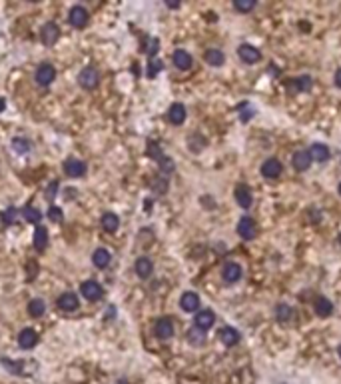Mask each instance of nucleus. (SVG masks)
<instances>
[{"label":"nucleus","mask_w":341,"mask_h":384,"mask_svg":"<svg viewBox=\"0 0 341 384\" xmlns=\"http://www.w3.org/2000/svg\"><path fill=\"white\" fill-rule=\"evenodd\" d=\"M78 82H80L82 88L94 90V88L98 86V82H100V74H98V70H96L94 66H86V68L80 72V76H78Z\"/></svg>","instance_id":"f257e3e1"},{"label":"nucleus","mask_w":341,"mask_h":384,"mask_svg":"<svg viewBox=\"0 0 341 384\" xmlns=\"http://www.w3.org/2000/svg\"><path fill=\"white\" fill-rule=\"evenodd\" d=\"M54 78H56V68H54L52 64L44 62V64H40V66L36 68L34 80L40 84V86H48V84H52Z\"/></svg>","instance_id":"f03ea898"},{"label":"nucleus","mask_w":341,"mask_h":384,"mask_svg":"<svg viewBox=\"0 0 341 384\" xmlns=\"http://www.w3.org/2000/svg\"><path fill=\"white\" fill-rule=\"evenodd\" d=\"M68 20H70V24L74 28H84L88 24V10L84 6H80V4H76V6H72L70 12H68Z\"/></svg>","instance_id":"7ed1b4c3"},{"label":"nucleus","mask_w":341,"mask_h":384,"mask_svg":"<svg viewBox=\"0 0 341 384\" xmlns=\"http://www.w3.org/2000/svg\"><path fill=\"white\" fill-rule=\"evenodd\" d=\"M237 234L244 238V240H253L257 236V224L255 220L250 218V216H244L237 224Z\"/></svg>","instance_id":"20e7f679"},{"label":"nucleus","mask_w":341,"mask_h":384,"mask_svg":"<svg viewBox=\"0 0 341 384\" xmlns=\"http://www.w3.org/2000/svg\"><path fill=\"white\" fill-rule=\"evenodd\" d=\"M80 292H82V296H84L86 300H100V298L104 296L102 286H100L96 280H86V282H82V284H80Z\"/></svg>","instance_id":"39448f33"},{"label":"nucleus","mask_w":341,"mask_h":384,"mask_svg":"<svg viewBox=\"0 0 341 384\" xmlns=\"http://www.w3.org/2000/svg\"><path fill=\"white\" fill-rule=\"evenodd\" d=\"M242 275H244V268H242L237 262H228V264H224V268H222V278H224L228 284L237 282V280L242 278Z\"/></svg>","instance_id":"423d86ee"},{"label":"nucleus","mask_w":341,"mask_h":384,"mask_svg":"<svg viewBox=\"0 0 341 384\" xmlns=\"http://www.w3.org/2000/svg\"><path fill=\"white\" fill-rule=\"evenodd\" d=\"M282 170H284V166H282V162H279L277 158H268V160L262 164V176L273 180V178H279Z\"/></svg>","instance_id":"0eeeda50"},{"label":"nucleus","mask_w":341,"mask_h":384,"mask_svg":"<svg viewBox=\"0 0 341 384\" xmlns=\"http://www.w3.org/2000/svg\"><path fill=\"white\" fill-rule=\"evenodd\" d=\"M40 38H42V42H44L46 46L56 44L58 38H60V28H58V24H54V22L44 24V26H42V32H40Z\"/></svg>","instance_id":"6e6552de"},{"label":"nucleus","mask_w":341,"mask_h":384,"mask_svg":"<svg viewBox=\"0 0 341 384\" xmlns=\"http://www.w3.org/2000/svg\"><path fill=\"white\" fill-rule=\"evenodd\" d=\"M64 172L70 176V178H82L86 174V164L78 158H68L64 162Z\"/></svg>","instance_id":"1a4fd4ad"},{"label":"nucleus","mask_w":341,"mask_h":384,"mask_svg":"<svg viewBox=\"0 0 341 384\" xmlns=\"http://www.w3.org/2000/svg\"><path fill=\"white\" fill-rule=\"evenodd\" d=\"M237 54H239V58H242L246 64H255V62H259V58H262V52H259L255 46H251V44H242V46L237 48Z\"/></svg>","instance_id":"9d476101"},{"label":"nucleus","mask_w":341,"mask_h":384,"mask_svg":"<svg viewBox=\"0 0 341 384\" xmlns=\"http://www.w3.org/2000/svg\"><path fill=\"white\" fill-rule=\"evenodd\" d=\"M36 342H38V334H36V330H32V328L20 330V334H18V344H20V348L30 350V348L36 346Z\"/></svg>","instance_id":"9b49d317"},{"label":"nucleus","mask_w":341,"mask_h":384,"mask_svg":"<svg viewBox=\"0 0 341 384\" xmlns=\"http://www.w3.org/2000/svg\"><path fill=\"white\" fill-rule=\"evenodd\" d=\"M186 116H188L186 106H184V104H179V102H174V104L170 106V110H168V120H170L172 124H176V126L184 124Z\"/></svg>","instance_id":"f8f14e48"},{"label":"nucleus","mask_w":341,"mask_h":384,"mask_svg":"<svg viewBox=\"0 0 341 384\" xmlns=\"http://www.w3.org/2000/svg\"><path fill=\"white\" fill-rule=\"evenodd\" d=\"M179 306L184 312H196L199 308V296L196 292H184L179 298Z\"/></svg>","instance_id":"ddd939ff"},{"label":"nucleus","mask_w":341,"mask_h":384,"mask_svg":"<svg viewBox=\"0 0 341 384\" xmlns=\"http://www.w3.org/2000/svg\"><path fill=\"white\" fill-rule=\"evenodd\" d=\"M196 328H199V330H210L212 326H214V322H215V314L212 310H199L196 314Z\"/></svg>","instance_id":"4468645a"},{"label":"nucleus","mask_w":341,"mask_h":384,"mask_svg":"<svg viewBox=\"0 0 341 384\" xmlns=\"http://www.w3.org/2000/svg\"><path fill=\"white\" fill-rule=\"evenodd\" d=\"M154 330H156V336L162 338V340H168V338L174 336V324H172L170 318H160V320L156 322V328Z\"/></svg>","instance_id":"2eb2a0df"},{"label":"nucleus","mask_w":341,"mask_h":384,"mask_svg":"<svg viewBox=\"0 0 341 384\" xmlns=\"http://www.w3.org/2000/svg\"><path fill=\"white\" fill-rule=\"evenodd\" d=\"M235 200H237V204L242 206V208H250L251 202H253V196H251V190L246 186V184H239L237 188H235Z\"/></svg>","instance_id":"dca6fc26"},{"label":"nucleus","mask_w":341,"mask_h":384,"mask_svg":"<svg viewBox=\"0 0 341 384\" xmlns=\"http://www.w3.org/2000/svg\"><path fill=\"white\" fill-rule=\"evenodd\" d=\"M313 308H315V314L322 316V318H327V316L333 314V304H331V300L325 298V296H317V298H315Z\"/></svg>","instance_id":"f3484780"},{"label":"nucleus","mask_w":341,"mask_h":384,"mask_svg":"<svg viewBox=\"0 0 341 384\" xmlns=\"http://www.w3.org/2000/svg\"><path fill=\"white\" fill-rule=\"evenodd\" d=\"M78 296L76 294H72V292H64L60 298H58V308L60 310H64V312H72V310H76L78 308Z\"/></svg>","instance_id":"a211bd4d"},{"label":"nucleus","mask_w":341,"mask_h":384,"mask_svg":"<svg viewBox=\"0 0 341 384\" xmlns=\"http://www.w3.org/2000/svg\"><path fill=\"white\" fill-rule=\"evenodd\" d=\"M136 275L140 276V278H150L152 276V272H154V264H152V260L148 258V256H140L138 260H136Z\"/></svg>","instance_id":"6ab92c4d"},{"label":"nucleus","mask_w":341,"mask_h":384,"mask_svg":"<svg viewBox=\"0 0 341 384\" xmlns=\"http://www.w3.org/2000/svg\"><path fill=\"white\" fill-rule=\"evenodd\" d=\"M239 332L235 328H232V326H224V328L219 330V340L226 344V346H235L237 342H239Z\"/></svg>","instance_id":"aec40b11"},{"label":"nucleus","mask_w":341,"mask_h":384,"mask_svg":"<svg viewBox=\"0 0 341 384\" xmlns=\"http://www.w3.org/2000/svg\"><path fill=\"white\" fill-rule=\"evenodd\" d=\"M172 60H174V64L178 66L179 70H188V68H192V64H194L192 54L186 52V50H176V52L172 54Z\"/></svg>","instance_id":"412c9836"},{"label":"nucleus","mask_w":341,"mask_h":384,"mask_svg":"<svg viewBox=\"0 0 341 384\" xmlns=\"http://www.w3.org/2000/svg\"><path fill=\"white\" fill-rule=\"evenodd\" d=\"M291 164H293V168H295V170H299V172L307 170V168H309V164H311V158H309L307 150H299V152H295V154H293V158H291Z\"/></svg>","instance_id":"4be33fe9"},{"label":"nucleus","mask_w":341,"mask_h":384,"mask_svg":"<svg viewBox=\"0 0 341 384\" xmlns=\"http://www.w3.org/2000/svg\"><path fill=\"white\" fill-rule=\"evenodd\" d=\"M32 244H34V248L38 250V252H42V250L48 246V230H46L44 226H36Z\"/></svg>","instance_id":"5701e85b"},{"label":"nucleus","mask_w":341,"mask_h":384,"mask_svg":"<svg viewBox=\"0 0 341 384\" xmlns=\"http://www.w3.org/2000/svg\"><path fill=\"white\" fill-rule=\"evenodd\" d=\"M307 154L315 162H325L329 158V148L325 147V144H313V147L307 150Z\"/></svg>","instance_id":"b1692460"},{"label":"nucleus","mask_w":341,"mask_h":384,"mask_svg":"<svg viewBox=\"0 0 341 384\" xmlns=\"http://www.w3.org/2000/svg\"><path fill=\"white\" fill-rule=\"evenodd\" d=\"M110 260H112V254L108 252L106 248H96L94 254H92V262H94L96 268H106L110 264Z\"/></svg>","instance_id":"393cba45"},{"label":"nucleus","mask_w":341,"mask_h":384,"mask_svg":"<svg viewBox=\"0 0 341 384\" xmlns=\"http://www.w3.org/2000/svg\"><path fill=\"white\" fill-rule=\"evenodd\" d=\"M204 58H206V62H208L210 66H222V64L226 62V54H224L219 48H210Z\"/></svg>","instance_id":"a878e982"},{"label":"nucleus","mask_w":341,"mask_h":384,"mask_svg":"<svg viewBox=\"0 0 341 384\" xmlns=\"http://www.w3.org/2000/svg\"><path fill=\"white\" fill-rule=\"evenodd\" d=\"M118 226H120V218L114 214V212H106L104 216H102V228L106 230V232H116L118 230Z\"/></svg>","instance_id":"bb28decb"},{"label":"nucleus","mask_w":341,"mask_h":384,"mask_svg":"<svg viewBox=\"0 0 341 384\" xmlns=\"http://www.w3.org/2000/svg\"><path fill=\"white\" fill-rule=\"evenodd\" d=\"M275 318H277V322H289L293 318V308L289 304H277L275 306Z\"/></svg>","instance_id":"cd10ccee"},{"label":"nucleus","mask_w":341,"mask_h":384,"mask_svg":"<svg viewBox=\"0 0 341 384\" xmlns=\"http://www.w3.org/2000/svg\"><path fill=\"white\" fill-rule=\"evenodd\" d=\"M188 340H190V344H194V346H202V344L206 342V332L194 326V328L188 330Z\"/></svg>","instance_id":"c85d7f7f"},{"label":"nucleus","mask_w":341,"mask_h":384,"mask_svg":"<svg viewBox=\"0 0 341 384\" xmlns=\"http://www.w3.org/2000/svg\"><path fill=\"white\" fill-rule=\"evenodd\" d=\"M44 310H46V304H44V300H40V298H34V300H30V304H28V314H30V316H34V318H40V316L44 314Z\"/></svg>","instance_id":"c756f323"},{"label":"nucleus","mask_w":341,"mask_h":384,"mask_svg":"<svg viewBox=\"0 0 341 384\" xmlns=\"http://www.w3.org/2000/svg\"><path fill=\"white\" fill-rule=\"evenodd\" d=\"M22 214H24L26 222H30V224H40V220H42L40 210H38V208H34V206H26Z\"/></svg>","instance_id":"7c9ffc66"},{"label":"nucleus","mask_w":341,"mask_h":384,"mask_svg":"<svg viewBox=\"0 0 341 384\" xmlns=\"http://www.w3.org/2000/svg\"><path fill=\"white\" fill-rule=\"evenodd\" d=\"M293 86H295V92H307L313 86V80L309 76H299V78H295Z\"/></svg>","instance_id":"2f4dec72"},{"label":"nucleus","mask_w":341,"mask_h":384,"mask_svg":"<svg viewBox=\"0 0 341 384\" xmlns=\"http://www.w3.org/2000/svg\"><path fill=\"white\" fill-rule=\"evenodd\" d=\"M233 6H235V10H239V12H250V10H253V8L257 6V2H255V0H235Z\"/></svg>","instance_id":"473e14b6"},{"label":"nucleus","mask_w":341,"mask_h":384,"mask_svg":"<svg viewBox=\"0 0 341 384\" xmlns=\"http://www.w3.org/2000/svg\"><path fill=\"white\" fill-rule=\"evenodd\" d=\"M12 148L16 150L18 154H26V152L30 150V142H28L26 138H14V140H12Z\"/></svg>","instance_id":"72a5a7b5"},{"label":"nucleus","mask_w":341,"mask_h":384,"mask_svg":"<svg viewBox=\"0 0 341 384\" xmlns=\"http://www.w3.org/2000/svg\"><path fill=\"white\" fill-rule=\"evenodd\" d=\"M0 220L6 224V226H10V224H14V220H16V208L14 206H10V208H6L2 214H0Z\"/></svg>","instance_id":"f704fd0d"},{"label":"nucleus","mask_w":341,"mask_h":384,"mask_svg":"<svg viewBox=\"0 0 341 384\" xmlns=\"http://www.w3.org/2000/svg\"><path fill=\"white\" fill-rule=\"evenodd\" d=\"M162 66H164V64H162V60H150V64H148V76H150V78H154V76L162 70Z\"/></svg>","instance_id":"c9c22d12"},{"label":"nucleus","mask_w":341,"mask_h":384,"mask_svg":"<svg viewBox=\"0 0 341 384\" xmlns=\"http://www.w3.org/2000/svg\"><path fill=\"white\" fill-rule=\"evenodd\" d=\"M158 162H160V166H162V170H164V172H172V170H174V162H172V158L162 156Z\"/></svg>","instance_id":"e433bc0d"},{"label":"nucleus","mask_w":341,"mask_h":384,"mask_svg":"<svg viewBox=\"0 0 341 384\" xmlns=\"http://www.w3.org/2000/svg\"><path fill=\"white\" fill-rule=\"evenodd\" d=\"M152 186H154V190H156V192L164 194V192L168 190V180H166V178H158V180L152 184Z\"/></svg>","instance_id":"4c0bfd02"},{"label":"nucleus","mask_w":341,"mask_h":384,"mask_svg":"<svg viewBox=\"0 0 341 384\" xmlns=\"http://www.w3.org/2000/svg\"><path fill=\"white\" fill-rule=\"evenodd\" d=\"M148 154H152L156 160H160V158H162V150L158 148V144H156V142H150V144H148Z\"/></svg>","instance_id":"58836bf2"},{"label":"nucleus","mask_w":341,"mask_h":384,"mask_svg":"<svg viewBox=\"0 0 341 384\" xmlns=\"http://www.w3.org/2000/svg\"><path fill=\"white\" fill-rule=\"evenodd\" d=\"M48 218H50V220H62V210H60L58 206H52V208L48 210Z\"/></svg>","instance_id":"ea45409f"},{"label":"nucleus","mask_w":341,"mask_h":384,"mask_svg":"<svg viewBox=\"0 0 341 384\" xmlns=\"http://www.w3.org/2000/svg\"><path fill=\"white\" fill-rule=\"evenodd\" d=\"M56 190H58V182L54 180V182L50 184V188H46V198H48V200H54V198H56Z\"/></svg>","instance_id":"a19ab883"},{"label":"nucleus","mask_w":341,"mask_h":384,"mask_svg":"<svg viewBox=\"0 0 341 384\" xmlns=\"http://www.w3.org/2000/svg\"><path fill=\"white\" fill-rule=\"evenodd\" d=\"M158 46H160V42H158V40L154 38V40L150 42V48H148V54H150V56H154V54H156V50H158Z\"/></svg>","instance_id":"79ce46f5"},{"label":"nucleus","mask_w":341,"mask_h":384,"mask_svg":"<svg viewBox=\"0 0 341 384\" xmlns=\"http://www.w3.org/2000/svg\"><path fill=\"white\" fill-rule=\"evenodd\" d=\"M333 80H335V86H337V88H341V68H337V70H335V78H333Z\"/></svg>","instance_id":"37998d69"},{"label":"nucleus","mask_w":341,"mask_h":384,"mask_svg":"<svg viewBox=\"0 0 341 384\" xmlns=\"http://www.w3.org/2000/svg\"><path fill=\"white\" fill-rule=\"evenodd\" d=\"M166 6H168V8H178L179 2H174V0H168V2H166Z\"/></svg>","instance_id":"c03bdc74"},{"label":"nucleus","mask_w":341,"mask_h":384,"mask_svg":"<svg viewBox=\"0 0 341 384\" xmlns=\"http://www.w3.org/2000/svg\"><path fill=\"white\" fill-rule=\"evenodd\" d=\"M4 106H6V100H4V98H0V112L4 110Z\"/></svg>","instance_id":"a18cd8bd"},{"label":"nucleus","mask_w":341,"mask_h":384,"mask_svg":"<svg viewBox=\"0 0 341 384\" xmlns=\"http://www.w3.org/2000/svg\"><path fill=\"white\" fill-rule=\"evenodd\" d=\"M337 352H339V358H341V346H339V348H337Z\"/></svg>","instance_id":"49530a36"},{"label":"nucleus","mask_w":341,"mask_h":384,"mask_svg":"<svg viewBox=\"0 0 341 384\" xmlns=\"http://www.w3.org/2000/svg\"><path fill=\"white\" fill-rule=\"evenodd\" d=\"M339 194H341V182H339Z\"/></svg>","instance_id":"de8ad7c7"},{"label":"nucleus","mask_w":341,"mask_h":384,"mask_svg":"<svg viewBox=\"0 0 341 384\" xmlns=\"http://www.w3.org/2000/svg\"><path fill=\"white\" fill-rule=\"evenodd\" d=\"M339 244H341V236H339Z\"/></svg>","instance_id":"09e8293b"}]
</instances>
